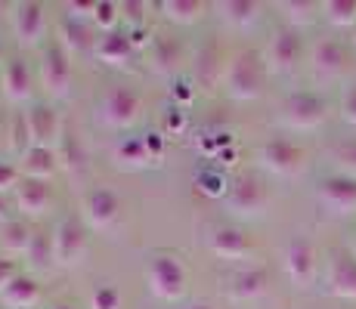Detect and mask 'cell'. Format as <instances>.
I'll return each instance as SVG.
<instances>
[{"label":"cell","mask_w":356,"mask_h":309,"mask_svg":"<svg viewBox=\"0 0 356 309\" xmlns=\"http://www.w3.org/2000/svg\"><path fill=\"white\" fill-rule=\"evenodd\" d=\"M90 251V238H87V226L78 219H63V223L53 229V263L72 269Z\"/></svg>","instance_id":"8992f818"},{"label":"cell","mask_w":356,"mask_h":309,"mask_svg":"<svg viewBox=\"0 0 356 309\" xmlns=\"http://www.w3.org/2000/svg\"><path fill=\"white\" fill-rule=\"evenodd\" d=\"M0 78H3L6 102H13V106H22V102H29L34 96V72H31L29 59H22V56L6 59L3 68H0Z\"/></svg>","instance_id":"9a60e30c"},{"label":"cell","mask_w":356,"mask_h":309,"mask_svg":"<svg viewBox=\"0 0 356 309\" xmlns=\"http://www.w3.org/2000/svg\"><path fill=\"white\" fill-rule=\"evenodd\" d=\"M341 115H344L347 124H353V127H356V84L344 93V102H341Z\"/></svg>","instance_id":"bcb514c9"},{"label":"cell","mask_w":356,"mask_h":309,"mask_svg":"<svg viewBox=\"0 0 356 309\" xmlns=\"http://www.w3.org/2000/svg\"><path fill=\"white\" fill-rule=\"evenodd\" d=\"M0 303H3L6 309H31V306H38L40 303V285L31 276H22V272H19V276L13 278L3 291H0Z\"/></svg>","instance_id":"d4e9b609"},{"label":"cell","mask_w":356,"mask_h":309,"mask_svg":"<svg viewBox=\"0 0 356 309\" xmlns=\"http://www.w3.org/2000/svg\"><path fill=\"white\" fill-rule=\"evenodd\" d=\"M300 56H304V40L298 28H279L266 47V65L273 72H294Z\"/></svg>","instance_id":"5bb4252c"},{"label":"cell","mask_w":356,"mask_h":309,"mask_svg":"<svg viewBox=\"0 0 356 309\" xmlns=\"http://www.w3.org/2000/svg\"><path fill=\"white\" fill-rule=\"evenodd\" d=\"M257 161L273 176H298L307 164V155H304V149L294 146L289 140H273L257 149Z\"/></svg>","instance_id":"ba28073f"},{"label":"cell","mask_w":356,"mask_h":309,"mask_svg":"<svg viewBox=\"0 0 356 309\" xmlns=\"http://www.w3.org/2000/svg\"><path fill=\"white\" fill-rule=\"evenodd\" d=\"M121 3H112V0H97L93 6V28L99 34H108V31H118V22H121Z\"/></svg>","instance_id":"d590c367"},{"label":"cell","mask_w":356,"mask_h":309,"mask_svg":"<svg viewBox=\"0 0 356 309\" xmlns=\"http://www.w3.org/2000/svg\"><path fill=\"white\" fill-rule=\"evenodd\" d=\"M56 158L65 174H84L87 170V149L74 130H65L63 133V140H59V146H56Z\"/></svg>","instance_id":"4316f807"},{"label":"cell","mask_w":356,"mask_h":309,"mask_svg":"<svg viewBox=\"0 0 356 309\" xmlns=\"http://www.w3.org/2000/svg\"><path fill=\"white\" fill-rule=\"evenodd\" d=\"M25 121H29L34 146H40V149L59 146L65 127H63V115L56 112V106H50V102H34L29 112H25Z\"/></svg>","instance_id":"8fae6325"},{"label":"cell","mask_w":356,"mask_h":309,"mask_svg":"<svg viewBox=\"0 0 356 309\" xmlns=\"http://www.w3.org/2000/svg\"><path fill=\"white\" fill-rule=\"evenodd\" d=\"M332 161H334V167H338L341 176L356 180V140L353 142H338V146L332 149Z\"/></svg>","instance_id":"8d00e7d4"},{"label":"cell","mask_w":356,"mask_h":309,"mask_svg":"<svg viewBox=\"0 0 356 309\" xmlns=\"http://www.w3.org/2000/svg\"><path fill=\"white\" fill-rule=\"evenodd\" d=\"M186 130V115H183L180 106H174L170 112H164V133L168 136H180Z\"/></svg>","instance_id":"ee69618b"},{"label":"cell","mask_w":356,"mask_h":309,"mask_svg":"<svg viewBox=\"0 0 356 309\" xmlns=\"http://www.w3.org/2000/svg\"><path fill=\"white\" fill-rule=\"evenodd\" d=\"M115 164L127 167V170H140V167H146V164H152L143 136H124V140L115 146Z\"/></svg>","instance_id":"4dcf8cb0"},{"label":"cell","mask_w":356,"mask_h":309,"mask_svg":"<svg viewBox=\"0 0 356 309\" xmlns=\"http://www.w3.org/2000/svg\"><path fill=\"white\" fill-rule=\"evenodd\" d=\"M6 146V121H0V149Z\"/></svg>","instance_id":"c3c4849f"},{"label":"cell","mask_w":356,"mask_h":309,"mask_svg":"<svg viewBox=\"0 0 356 309\" xmlns=\"http://www.w3.org/2000/svg\"><path fill=\"white\" fill-rule=\"evenodd\" d=\"M279 10L285 12V19L294 25H310L316 22V16L323 12V3H310V0H289V3H279Z\"/></svg>","instance_id":"e575fe53"},{"label":"cell","mask_w":356,"mask_h":309,"mask_svg":"<svg viewBox=\"0 0 356 309\" xmlns=\"http://www.w3.org/2000/svg\"><path fill=\"white\" fill-rule=\"evenodd\" d=\"M38 81L40 90L50 99H63L72 93L74 87V68H72V56L63 50L59 44H47L38 62Z\"/></svg>","instance_id":"3957f363"},{"label":"cell","mask_w":356,"mask_h":309,"mask_svg":"<svg viewBox=\"0 0 356 309\" xmlns=\"http://www.w3.org/2000/svg\"><path fill=\"white\" fill-rule=\"evenodd\" d=\"M264 78H266V72L257 53H251V50L236 53V56H229L227 74H223V90L238 102L257 99L264 93Z\"/></svg>","instance_id":"6da1fadb"},{"label":"cell","mask_w":356,"mask_h":309,"mask_svg":"<svg viewBox=\"0 0 356 309\" xmlns=\"http://www.w3.org/2000/svg\"><path fill=\"white\" fill-rule=\"evenodd\" d=\"M204 244L220 260H248L251 253H254L251 235L236 229V226H217V229H211L208 235H204Z\"/></svg>","instance_id":"7c38bea8"},{"label":"cell","mask_w":356,"mask_h":309,"mask_svg":"<svg viewBox=\"0 0 356 309\" xmlns=\"http://www.w3.org/2000/svg\"><path fill=\"white\" fill-rule=\"evenodd\" d=\"M19 276V266L13 257H6V253H0V291H3L6 285H10L13 278Z\"/></svg>","instance_id":"f6af8a7d"},{"label":"cell","mask_w":356,"mask_h":309,"mask_svg":"<svg viewBox=\"0 0 356 309\" xmlns=\"http://www.w3.org/2000/svg\"><path fill=\"white\" fill-rule=\"evenodd\" d=\"M195 93H198V87H195L193 78H177L174 87H170V96H174V102H177L180 108L189 106V102L195 99Z\"/></svg>","instance_id":"b9f144b4"},{"label":"cell","mask_w":356,"mask_h":309,"mask_svg":"<svg viewBox=\"0 0 356 309\" xmlns=\"http://www.w3.org/2000/svg\"><path fill=\"white\" fill-rule=\"evenodd\" d=\"M3 62H6V59H3V50H0V68H3Z\"/></svg>","instance_id":"f5cc1de1"},{"label":"cell","mask_w":356,"mask_h":309,"mask_svg":"<svg viewBox=\"0 0 356 309\" xmlns=\"http://www.w3.org/2000/svg\"><path fill=\"white\" fill-rule=\"evenodd\" d=\"M282 263H285V272H289V278L298 287H310L313 278H316V272H319L316 247L307 242V238H294V242L285 247Z\"/></svg>","instance_id":"4fadbf2b"},{"label":"cell","mask_w":356,"mask_h":309,"mask_svg":"<svg viewBox=\"0 0 356 309\" xmlns=\"http://www.w3.org/2000/svg\"><path fill=\"white\" fill-rule=\"evenodd\" d=\"M227 291H229V297L236 300V303H245V300H257L260 294H266V272L257 269V266H248V269L232 272Z\"/></svg>","instance_id":"cb8c5ba5"},{"label":"cell","mask_w":356,"mask_h":309,"mask_svg":"<svg viewBox=\"0 0 356 309\" xmlns=\"http://www.w3.org/2000/svg\"><path fill=\"white\" fill-rule=\"evenodd\" d=\"M31 242H34V229H31L29 219L13 217L10 223L0 226V247H3L6 257H19V253H22V257H29Z\"/></svg>","instance_id":"484cf974"},{"label":"cell","mask_w":356,"mask_h":309,"mask_svg":"<svg viewBox=\"0 0 356 309\" xmlns=\"http://www.w3.org/2000/svg\"><path fill=\"white\" fill-rule=\"evenodd\" d=\"M29 260L34 266H50L53 263V232H34Z\"/></svg>","instance_id":"74e56055"},{"label":"cell","mask_w":356,"mask_h":309,"mask_svg":"<svg viewBox=\"0 0 356 309\" xmlns=\"http://www.w3.org/2000/svg\"><path fill=\"white\" fill-rule=\"evenodd\" d=\"M10 198L6 195H0V223H10Z\"/></svg>","instance_id":"7dc6e473"},{"label":"cell","mask_w":356,"mask_h":309,"mask_svg":"<svg viewBox=\"0 0 356 309\" xmlns=\"http://www.w3.org/2000/svg\"><path fill=\"white\" fill-rule=\"evenodd\" d=\"M97 28H93L90 22H78V19H72V16H63L59 19V25H56V44L63 47V50L72 56V53H84V50H90L93 53V47H97V40L93 37H99V34H93Z\"/></svg>","instance_id":"44dd1931"},{"label":"cell","mask_w":356,"mask_h":309,"mask_svg":"<svg viewBox=\"0 0 356 309\" xmlns=\"http://www.w3.org/2000/svg\"><path fill=\"white\" fill-rule=\"evenodd\" d=\"M159 10L174 25H195L208 16V3H202V0H164L159 3Z\"/></svg>","instance_id":"83f0119b"},{"label":"cell","mask_w":356,"mask_h":309,"mask_svg":"<svg viewBox=\"0 0 356 309\" xmlns=\"http://www.w3.org/2000/svg\"><path fill=\"white\" fill-rule=\"evenodd\" d=\"M90 309H121V291L112 285H99L90 294Z\"/></svg>","instance_id":"f35d334b"},{"label":"cell","mask_w":356,"mask_h":309,"mask_svg":"<svg viewBox=\"0 0 356 309\" xmlns=\"http://www.w3.org/2000/svg\"><path fill=\"white\" fill-rule=\"evenodd\" d=\"M19 183H22V174H19V164L0 161V195H13Z\"/></svg>","instance_id":"60d3db41"},{"label":"cell","mask_w":356,"mask_h":309,"mask_svg":"<svg viewBox=\"0 0 356 309\" xmlns=\"http://www.w3.org/2000/svg\"><path fill=\"white\" fill-rule=\"evenodd\" d=\"M50 309H78L74 303H56V306H50Z\"/></svg>","instance_id":"681fc988"},{"label":"cell","mask_w":356,"mask_h":309,"mask_svg":"<svg viewBox=\"0 0 356 309\" xmlns=\"http://www.w3.org/2000/svg\"><path fill=\"white\" fill-rule=\"evenodd\" d=\"M152 62L159 72H174L183 62V47L177 37H155L152 44Z\"/></svg>","instance_id":"d6a6232c"},{"label":"cell","mask_w":356,"mask_h":309,"mask_svg":"<svg viewBox=\"0 0 356 309\" xmlns=\"http://www.w3.org/2000/svg\"><path fill=\"white\" fill-rule=\"evenodd\" d=\"M186 309H214V306H208V303H193V306H186Z\"/></svg>","instance_id":"f907efd6"},{"label":"cell","mask_w":356,"mask_h":309,"mask_svg":"<svg viewBox=\"0 0 356 309\" xmlns=\"http://www.w3.org/2000/svg\"><path fill=\"white\" fill-rule=\"evenodd\" d=\"M134 44H130V34L127 28H118V31H108V34H99L97 37V47H93V56L97 62L108 68H124L130 59H134Z\"/></svg>","instance_id":"d6986e66"},{"label":"cell","mask_w":356,"mask_h":309,"mask_svg":"<svg viewBox=\"0 0 356 309\" xmlns=\"http://www.w3.org/2000/svg\"><path fill=\"white\" fill-rule=\"evenodd\" d=\"M325 115H328V106L323 96H316V93H291L289 99L282 102V121L289 124L291 130L323 127Z\"/></svg>","instance_id":"9c48e42d"},{"label":"cell","mask_w":356,"mask_h":309,"mask_svg":"<svg viewBox=\"0 0 356 309\" xmlns=\"http://www.w3.org/2000/svg\"><path fill=\"white\" fill-rule=\"evenodd\" d=\"M143 142H146V152L152 158V164H159L164 158V149H168V133L164 130H149V133H143Z\"/></svg>","instance_id":"ab89813d"},{"label":"cell","mask_w":356,"mask_h":309,"mask_svg":"<svg viewBox=\"0 0 356 309\" xmlns=\"http://www.w3.org/2000/svg\"><path fill=\"white\" fill-rule=\"evenodd\" d=\"M229 185L232 183L227 180L223 167H217V164H208V167H202L195 174V189L202 192L204 198H227Z\"/></svg>","instance_id":"1f68e13d"},{"label":"cell","mask_w":356,"mask_h":309,"mask_svg":"<svg viewBox=\"0 0 356 309\" xmlns=\"http://www.w3.org/2000/svg\"><path fill=\"white\" fill-rule=\"evenodd\" d=\"M325 281H328V291H332L334 297L356 300V257L353 253L334 251L332 257H328Z\"/></svg>","instance_id":"ac0fdd59"},{"label":"cell","mask_w":356,"mask_h":309,"mask_svg":"<svg viewBox=\"0 0 356 309\" xmlns=\"http://www.w3.org/2000/svg\"><path fill=\"white\" fill-rule=\"evenodd\" d=\"M93 6H97V0H84V3L72 0V3L63 6V16H72V19H78V22H90L93 25Z\"/></svg>","instance_id":"7bdbcfd3"},{"label":"cell","mask_w":356,"mask_h":309,"mask_svg":"<svg viewBox=\"0 0 356 309\" xmlns=\"http://www.w3.org/2000/svg\"><path fill=\"white\" fill-rule=\"evenodd\" d=\"M6 99V96H3V78H0V102H3Z\"/></svg>","instance_id":"816d5d0a"},{"label":"cell","mask_w":356,"mask_h":309,"mask_svg":"<svg viewBox=\"0 0 356 309\" xmlns=\"http://www.w3.org/2000/svg\"><path fill=\"white\" fill-rule=\"evenodd\" d=\"M319 201L325 204L332 214H353L356 210V180L350 176H328L319 185Z\"/></svg>","instance_id":"ffe728a7"},{"label":"cell","mask_w":356,"mask_h":309,"mask_svg":"<svg viewBox=\"0 0 356 309\" xmlns=\"http://www.w3.org/2000/svg\"><path fill=\"white\" fill-rule=\"evenodd\" d=\"M270 204V189L257 176H238L227 192V208L236 217H257Z\"/></svg>","instance_id":"30bf717a"},{"label":"cell","mask_w":356,"mask_h":309,"mask_svg":"<svg viewBox=\"0 0 356 309\" xmlns=\"http://www.w3.org/2000/svg\"><path fill=\"white\" fill-rule=\"evenodd\" d=\"M47 28H50V16L44 3L22 0L10 6V31L22 47H38L47 37Z\"/></svg>","instance_id":"5b68a950"},{"label":"cell","mask_w":356,"mask_h":309,"mask_svg":"<svg viewBox=\"0 0 356 309\" xmlns=\"http://www.w3.org/2000/svg\"><path fill=\"white\" fill-rule=\"evenodd\" d=\"M146 278H149V287H152L155 297H161V300H180L183 294H186L189 272H186V263H183L177 253L161 251V253H155V257L149 260Z\"/></svg>","instance_id":"7a4b0ae2"},{"label":"cell","mask_w":356,"mask_h":309,"mask_svg":"<svg viewBox=\"0 0 356 309\" xmlns=\"http://www.w3.org/2000/svg\"><path fill=\"white\" fill-rule=\"evenodd\" d=\"M323 16L334 28H353L356 25V0H325Z\"/></svg>","instance_id":"836d02e7"},{"label":"cell","mask_w":356,"mask_h":309,"mask_svg":"<svg viewBox=\"0 0 356 309\" xmlns=\"http://www.w3.org/2000/svg\"><path fill=\"white\" fill-rule=\"evenodd\" d=\"M81 219L87 229L106 232L121 219V201L112 189H90L81 198Z\"/></svg>","instance_id":"52a82bcc"},{"label":"cell","mask_w":356,"mask_h":309,"mask_svg":"<svg viewBox=\"0 0 356 309\" xmlns=\"http://www.w3.org/2000/svg\"><path fill=\"white\" fill-rule=\"evenodd\" d=\"M143 108H146V102H143L140 90H134V87H127V84H112L102 93V102H99L102 121L115 130L134 127V124L143 118Z\"/></svg>","instance_id":"277c9868"},{"label":"cell","mask_w":356,"mask_h":309,"mask_svg":"<svg viewBox=\"0 0 356 309\" xmlns=\"http://www.w3.org/2000/svg\"><path fill=\"white\" fill-rule=\"evenodd\" d=\"M59 158H56V149H40L34 146L29 149L22 158H19V174L22 180H40V183H50L53 176L59 174Z\"/></svg>","instance_id":"7402d4cb"},{"label":"cell","mask_w":356,"mask_h":309,"mask_svg":"<svg viewBox=\"0 0 356 309\" xmlns=\"http://www.w3.org/2000/svg\"><path fill=\"white\" fill-rule=\"evenodd\" d=\"M347 68V50L341 40H319L313 47V72L319 78H338L341 72Z\"/></svg>","instance_id":"603a6c76"},{"label":"cell","mask_w":356,"mask_h":309,"mask_svg":"<svg viewBox=\"0 0 356 309\" xmlns=\"http://www.w3.org/2000/svg\"><path fill=\"white\" fill-rule=\"evenodd\" d=\"M29 149H34L31 142V130L29 121H25V112H13L6 118V152L13 158H22Z\"/></svg>","instance_id":"f546056e"},{"label":"cell","mask_w":356,"mask_h":309,"mask_svg":"<svg viewBox=\"0 0 356 309\" xmlns=\"http://www.w3.org/2000/svg\"><path fill=\"white\" fill-rule=\"evenodd\" d=\"M229 59L223 56V50L217 44H204L195 53L193 62V81L198 90H214L217 84H223V74H227Z\"/></svg>","instance_id":"e0dca14e"},{"label":"cell","mask_w":356,"mask_h":309,"mask_svg":"<svg viewBox=\"0 0 356 309\" xmlns=\"http://www.w3.org/2000/svg\"><path fill=\"white\" fill-rule=\"evenodd\" d=\"M353 44H356V31H353Z\"/></svg>","instance_id":"db71d44e"},{"label":"cell","mask_w":356,"mask_h":309,"mask_svg":"<svg viewBox=\"0 0 356 309\" xmlns=\"http://www.w3.org/2000/svg\"><path fill=\"white\" fill-rule=\"evenodd\" d=\"M13 201L16 208L22 210L25 217L31 219H40L53 210L56 204V195H53V185L50 183H40V180H22L13 192Z\"/></svg>","instance_id":"2e32d148"},{"label":"cell","mask_w":356,"mask_h":309,"mask_svg":"<svg viewBox=\"0 0 356 309\" xmlns=\"http://www.w3.org/2000/svg\"><path fill=\"white\" fill-rule=\"evenodd\" d=\"M260 10L264 6L257 3V0H223V3H217V12H220V19L232 28H248V25H254L260 19Z\"/></svg>","instance_id":"f1b7e54d"}]
</instances>
